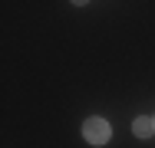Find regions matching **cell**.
<instances>
[{"mask_svg": "<svg viewBox=\"0 0 155 148\" xmlns=\"http://www.w3.org/2000/svg\"><path fill=\"white\" fill-rule=\"evenodd\" d=\"M73 3H76V7H83V3H89V0H73Z\"/></svg>", "mask_w": 155, "mask_h": 148, "instance_id": "cell-3", "label": "cell"}, {"mask_svg": "<svg viewBox=\"0 0 155 148\" xmlns=\"http://www.w3.org/2000/svg\"><path fill=\"white\" fill-rule=\"evenodd\" d=\"M109 135H112V128H109V122H106V118H99V115L86 118V125H83V138H86L89 145H106V142H109Z\"/></svg>", "mask_w": 155, "mask_h": 148, "instance_id": "cell-1", "label": "cell"}, {"mask_svg": "<svg viewBox=\"0 0 155 148\" xmlns=\"http://www.w3.org/2000/svg\"><path fill=\"white\" fill-rule=\"evenodd\" d=\"M132 132H135L139 138H145V135H152V132H155V122H152L149 115H142V118H135V122H132Z\"/></svg>", "mask_w": 155, "mask_h": 148, "instance_id": "cell-2", "label": "cell"}]
</instances>
